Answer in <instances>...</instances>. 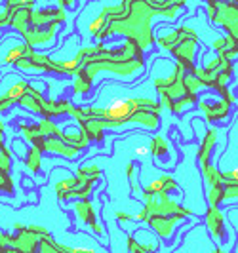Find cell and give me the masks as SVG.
Here are the masks:
<instances>
[{
    "label": "cell",
    "instance_id": "1",
    "mask_svg": "<svg viewBox=\"0 0 238 253\" xmlns=\"http://www.w3.org/2000/svg\"><path fill=\"white\" fill-rule=\"evenodd\" d=\"M138 101H130V99H118V101H113V105L109 107V111H105V116H109V118H122L124 120L126 116H130L132 113V107L136 105Z\"/></svg>",
    "mask_w": 238,
    "mask_h": 253
},
{
    "label": "cell",
    "instance_id": "2",
    "mask_svg": "<svg viewBox=\"0 0 238 253\" xmlns=\"http://www.w3.org/2000/svg\"><path fill=\"white\" fill-rule=\"evenodd\" d=\"M103 23H105V17L101 15V17H97V19H95V21H94V23L90 25V31H97V29H99V27L103 25Z\"/></svg>",
    "mask_w": 238,
    "mask_h": 253
},
{
    "label": "cell",
    "instance_id": "3",
    "mask_svg": "<svg viewBox=\"0 0 238 253\" xmlns=\"http://www.w3.org/2000/svg\"><path fill=\"white\" fill-rule=\"evenodd\" d=\"M136 154H138V156H147V154H149V149H147V147H138V149H136Z\"/></svg>",
    "mask_w": 238,
    "mask_h": 253
}]
</instances>
